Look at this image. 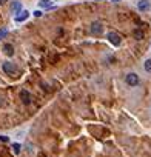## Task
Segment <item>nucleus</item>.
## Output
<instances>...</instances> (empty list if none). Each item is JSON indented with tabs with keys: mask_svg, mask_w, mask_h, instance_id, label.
Returning <instances> with one entry per match:
<instances>
[{
	"mask_svg": "<svg viewBox=\"0 0 151 157\" xmlns=\"http://www.w3.org/2000/svg\"><path fill=\"white\" fill-rule=\"evenodd\" d=\"M125 82H126V85H130V86H137L139 82H140V78H139V75H137L136 72H130V74L125 75Z\"/></svg>",
	"mask_w": 151,
	"mask_h": 157,
	"instance_id": "nucleus-1",
	"label": "nucleus"
},
{
	"mask_svg": "<svg viewBox=\"0 0 151 157\" xmlns=\"http://www.w3.org/2000/svg\"><path fill=\"white\" fill-rule=\"evenodd\" d=\"M108 40H110V43L111 45H114V46H120V43H122V39H120V36L117 34V33H108Z\"/></svg>",
	"mask_w": 151,
	"mask_h": 157,
	"instance_id": "nucleus-2",
	"label": "nucleus"
},
{
	"mask_svg": "<svg viewBox=\"0 0 151 157\" xmlns=\"http://www.w3.org/2000/svg\"><path fill=\"white\" fill-rule=\"evenodd\" d=\"M102 31H103V26H102L100 22H93V23H91V26H90V33H91V34L99 36V34H102Z\"/></svg>",
	"mask_w": 151,
	"mask_h": 157,
	"instance_id": "nucleus-3",
	"label": "nucleus"
},
{
	"mask_svg": "<svg viewBox=\"0 0 151 157\" xmlns=\"http://www.w3.org/2000/svg\"><path fill=\"white\" fill-rule=\"evenodd\" d=\"M28 17H29V13H28L26 10H22V11L16 16V22H17V23H22V22H25Z\"/></svg>",
	"mask_w": 151,
	"mask_h": 157,
	"instance_id": "nucleus-4",
	"label": "nucleus"
},
{
	"mask_svg": "<svg viewBox=\"0 0 151 157\" xmlns=\"http://www.w3.org/2000/svg\"><path fill=\"white\" fill-rule=\"evenodd\" d=\"M3 71L6 72V74H14L16 72V66H14V63H11V62H3Z\"/></svg>",
	"mask_w": 151,
	"mask_h": 157,
	"instance_id": "nucleus-5",
	"label": "nucleus"
},
{
	"mask_svg": "<svg viewBox=\"0 0 151 157\" xmlns=\"http://www.w3.org/2000/svg\"><path fill=\"white\" fill-rule=\"evenodd\" d=\"M20 99H22V102L25 103V105H29L31 102H33V97H31V94L28 93V91H20Z\"/></svg>",
	"mask_w": 151,
	"mask_h": 157,
	"instance_id": "nucleus-6",
	"label": "nucleus"
},
{
	"mask_svg": "<svg viewBox=\"0 0 151 157\" xmlns=\"http://www.w3.org/2000/svg\"><path fill=\"white\" fill-rule=\"evenodd\" d=\"M137 8H139V11H148L149 10V2L148 0H140V2L137 3Z\"/></svg>",
	"mask_w": 151,
	"mask_h": 157,
	"instance_id": "nucleus-7",
	"label": "nucleus"
},
{
	"mask_svg": "<svg viewBox=\"0 0 151 157\" xmlns=\"http://www.w3.org/2000/svg\"><path fill=\"white\" fill-rule=\"evenodd\" d=\"M3 52H5L6 56H13V54H14V46H13L11 43H5V45H3Z\"/></svg>",
	"mask_w": 151,
	"mask_h": 157,
	"instance_id": "nucleus-8",
	"label": "nucleus"
},
{
	"mask_svg": "<svg viewBox=\"0 0 151 157\" xmlns=\"http://www.w3.org/2000/svg\"><path fill=\"white\" fill-rule=\"evenodd\" d=\"M11 11L17 16V14L22 11V3H20V2H14V3L11 5Z\"/></svg>",
	"mask_w": 151,
	"mask_h": 157,
	"instance_id": "nucleus-9",
	"label": "nucleus"
},
{
	"mask_svg": "<svg viewBox=\"0 0 151 157\" xmlns=\"http://www.w3.org/2000/svg\"><path fill=\"white\" fill-rule=\"evenodd\" d=\"M39 6L40 8H52V3H51V0H40L39 2Z\"/></svg>",
	"mask_w": 151,
	"mask_h": 157,
	"instance_id": "nucleus-10",
	"label": "nucleus"
},
{
	"mask_svg": "<svg viewBox=\"0 0 151 157\" xmlns=\"http://www.w3.org/2000/svg\"><path fill=\"white\" fill-rule=\"evenodd\" d=\"M133 34H134V39H137V40H143V36H145V34H143L142 29H134Z\"/></svg>",
	"mask_w": 151,
	"mask_h": 157,
	"instance_id": "nucleus-11",
	"label": "nucleus"
},
{
	"mask_svg": "<svg viewBox=\"0 0 151 157\" xmlns=\"http://www.w3.org/2000/svg\"><path fill=\"white\" fill-rule=\"evenodd\" d=\"M143 69H145L146 72L151 74V59H146V60H145V63H143Z\"/></svg>",
	"mask_w": 151,
	"mask_h": 157,
	"instance_id": "nucleus-12",
	"label": "nucleus"
},
{
	"mask_svg": "<svg viewBox=\"0 0 151 157\" xmlns=\"http://www.w3.org/2000/svg\"><path fill=\"white\" fill-rule=\"evenodd\" d=\"M13 151L14 154H20V143H13Z\"/></svg>",
	"mask_w": 151,
	"mask_h": 157,
	"instance_id": "nucleus-13",
	"label": "nucleus"
},
{
	"mask_svg": "<svg viewBox=\"0 0 151 157\" xmlns=\"http://www.w3.org/2000/svg\"><path fill=\"white\" fill-rule=\"evenodd\" d=\"M8 34V29H0V39H3Z\"/></svg>",
	"mask_w": 151,
	"mask_h": 157,
	"instance_id": "nucleus-14",
	"label": "nucleus"
},
{
	"mask_svg": "<svg viewBox=\"0 0 151 157\" xmlns=\"http://www.w3.org/2000/svg\"><path fill=\"white\" fill-rule=\"evenodd\" d=\"M0 142L6 143V142H10V137H6V136H0Z\"/></svg>",
	"mask_w": 151,
	"mask_h": 157,
	"instance_id": "nucleus-15",
	"label": "nucleus"
},
{
	"mask_svg": "<svg viewBox=\"0 0 151 157\" xmlns=\"http://www.w3.org/2000/svg\"><path fill=\"white\" fill-rule=\"evenodd\" d=\"M42 14H43V13H42V11H39V10L33 13V16H36V17H42Z\"/></svg>",
	"mask_w": 151,
	"mask_h": 157,
	"instance_id": "nucleus-16",
	"label": "nucleus"
},
{
	"mask_svg": "<svg viewBox=\"0 0 151 157\" xmlns=\"http://www.w3.org/2000/svg\"><path fill=\"white\" fill-rule=\"evenodd\" d=\"M6 2H8V0H0V5H5Z\"/></svg>",
	"mask_w": 151,
	"mask_h": 157,
	"instance_id": "nucleus-17",
	"label": "nucleus"
}]
</instances>
